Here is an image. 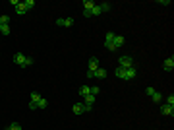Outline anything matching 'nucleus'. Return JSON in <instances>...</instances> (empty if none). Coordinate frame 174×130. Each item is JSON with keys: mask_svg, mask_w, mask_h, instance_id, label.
Instances as JSON below:
<instances>
[{"mask_svg": "<svg viewBox=\"0 0 174 130\" xmlns=\"http://www.w3.org/2000/svg\"><path fill=\"white\" fill-rule=\"evenodd\" d=\"M23 6H25V10H33L35 8V0H23Z\"/></svg>", "mask_w": 174, "mask_h": 130, "instance_id": "nucleus-15", "label": "nucleus"}, {"mask_svg": "<svg viewBox=\"0 0 174 130\" xmlns=\"http://www.w3.org/2000/svg\"><path fill=\"white\" fill-rule=\"evenodd\" d=\"M29 109H31V111H35V109H39V107H37V103H33V101H29Z\"/></svg>", "mask_w": 174, "mask_h": 130, "instance_id": "nucleus-29", "label": "nucleus"}, {"mask_svg": "<svg viewBox=\"0 0 174 130\" xmlns=\"http://www.w3.org/2000/svg\"><path fill=\"white\" fill-rule=\"evenodd\" d=\"M10 23V16H2L0 18V25H8Z\"/></svg>", "mask_w": 174, "mask_h": 130, "instance_id": "nucleus-22", "label": "nucleus"}, {"mask_svg": "<svg viewBox=\"0 0 174 130\" xmlns=\"http://www.w3.org/2000/svg\"><path fill=\"white\" fill-rule=\"evenodd\" d=\"M25 58H27V56L23 55V52H16V55H14V62L18 64V66H23V62H25Z\"/></svg>", "mask_w": 174, "mask_h": 130, "instance_id": "nucleus-4", "label": "nucleus"}, {"mask_svg": "<svg viewBox=\"0 0 174 130\" xmlns=\"http://www.w3.org/2000/svg\"><path fill=\"white\" fill-rule=\"evenodd\" d=\"M151 99H153V103H161V101H163V95H161L159 91H155V93L151 95Z\"/></svg>", "mask_w": 174, "mask_h": 130, "instance_id": "nucleus-16", "label": "nucleus"}, {"mask_svg": "<svg viewBox=\"0 0 174 130\" xmlns=\"http://www.w3.org/2000/svg\"><path fill=\"white\" fill-rule=\"evenodd\" d=\"M120 66L122 68H132L134 66V58H132V56H128V55H124V56H120Z\"/></svg>", "mask_w": 174, "mask_h": 130, "instance_id": "nucleus-1", "label": "nucleus"}, {"mask_svg": "<svg viewBox=\"0 0 174 130\" xmlns=\"http://www.w3.org/2000/svg\"><path fill=\"white\" fill-rule=\"evenodd\" d=\"M135 74H138V68H135V66L126 68V76H124V80H128V82H130V80L135 78Z\"/></svg>", "mask_w": 174, "mask_h": 130, "instance_id": "nucleus-3", "label": "nucleus"}, {"mask_svg": "<svg viewBox=\"0 0 174 130\" xmlns=\"http://www.w3.org/2000/svg\"><path fill=\"white\" fill-rule=\"evenodd\" d=\"M31 64H33V58H29V56H27V58H25V62H23V68L31 66Z\"/></svg>", "mask_w": 174, "mask_h": 130, "instance_id": "nucleus-27", "label": "nucleus"}, {"mask_svg": "<svg viewBox=\"0 0 174 130\" xmlns=\"http://www.w3.org/2000/svg\"><path fill=\"white\" fill-rule=\"evenodd\" d=\"M0 33H2V35H10V25H0Z\"/></svg>", "mask_w": 174, "mask_h": 130, "instance_id": "nucleus-20", "label": "nucleus"}, {"mask_svg": "<svg viewBox=\"0 0 174 130\" xmlns=\"http://www.w3.org/2000/svg\"><path fill=\"white\" fill-rule=\"evenodd\" d=\"M161 113H163V115H168V117H174V107H170V105L164 103L163 107H161Z\"/></svg>", "mask_w": 174, "mask_h": 130, "instance_id": "nucleus-5", "label": "nucleus"}, {"mask_svg": "<svg viewBox=\"0 0 174 130\" xmlns=\"http://www.w3.org/2000/svg\"><path fill=\"white\" fill-rule=\"evenodd\" d=\"M89 93H91V87L89 86H81L80 87V97H81V99H83L85 95H89Z\"/></svg>", "mask_w": 174, "mask_h": 130, "instance_id": "nucleus-11", "label": "nucleus"}, {"mask_svg": "<svg viewBox=\"0 0 174 130\" xmlns=\"http://www.w3.org/2000/svg\"><path fill=\"white\" fill-rule=\"evenodd\" d=\"M114 74H116V78L124 80V76H126V68H122V66H120V68H116V70H114Z\"/></svg>", "mask_w": 174, "mask_h": 130, "instance_id": "nucleus-12", "label": "nucleus"}, {"mask_svg": "<svg viewBox=\"0 0 174 130\" xmlns=\"http://www.w3.org/2000/svg\"><path fill=\"white\" fill-rule=\"evenodd\" d=\"M10 128H12V130H22V124H19V123H12Z\"/></svg>", "mask_w": 174, "mask_h": 130, "instance_id": "nucleus-25", "label": "nucleus"}, {"mask_svg": "<svg viewBox=\"0 0 174 130\" xmlns=\"http://www.w3.org/2000/svg\"><path fill=\"white\" fill-rule=\"evenodd\" d=\"M41 99H43V97H41V93H37V91L31 93V101H33V103H39Z\"/></svg>", "mask_w": 174, "mask_h": 130, "instance_id": "nucleus-18", "label": "nucleus"}, {"mask_svg": "<svg viewBox=\"0 0 174 130\" xmlns=\"http://www.w3.org/2000/svg\"><path fill=\"white\" fill-rule=\"evenodd\" d=\"M99 93H101V87H97V86H95V87H91V95H95V97H97Z\"/></svg>", "mask_w": 174, "mask_h": 130, "instance_id": "nucleus-24", "label": "nucleus"}, {"mask_svg": "<svg viewBox=\"0 0 174 130\" xmlns=\"http://www.w3.org/2000/svg\"><path fill=\"white\" fill-rule=\"evenodd\" d=\"M72 111L76 113V115H81V113H85V105H83V103H76V105L72 107Z\"/></svg>", "mask_w": 174, "mask_h": 130, "instance_id": "nucleus-9", "label": "nucleus"}, {"mask_svg": "<svg viewBox=\"0 0 174 130\" xmlns=\"http://www.w3.org/2000/svg\"><path fill=\"white\" fill-rule=\"evenodd\" d=\"M167 105H170V107H174V95H168V97H167Z\"/></svg>", "mask_w": 174, "mask_h": 130, "instance_id": "nucleus-26", "label": "nucleus"}, {"mask_svg": "<svg viewBox=\"0 0 174 130\" xmlns=\"http://www.w3.org/2000/svg\"><path fill=\"white\" fill-rule=\"evenodd\" d=\"M56 25L58 27H72L74 25V18H64V19H56Z\"/></svg>", "mask_w": 174, "mask_h": 130, "instance_id": "nucleus-2", "label": "nucleus"}, {"mask_svg": "<svg viewBox=\"0 0 174 130\" xmlns=\"http://www.w3.org/2000/svg\"><path fill=\"white\" fill-rule=\"evenodd\" d=\"M103 12H101V8H99V4H95V8L91 10V16H101Z\"/></svg>", "mask_w": 174, "mask_h": 130, "instance_id": "nucleus-19", "label": "nucleus"}, {"mask_svg": "<svg viewBox=\"0 0 174 130\" xmlns=\"http://www.w3.org/2000/svg\"><path fill=\"white\" fill-rule=\"evenodd\" d=\"M145 93H147V95H149V97H151V95H153V93H155V89H153V87H145Z\"/></svg>", "mask_w": 174, "mask_h": 130, "instance_id": "nucleus-28", "label": "nucleus"}, {"mask_svg": "<svg viewBox=\"0 0 174 130\" xmlns=\"http://www.w3.org/2000/svg\"><path fill=\"white\" fill-rule=\"evenodd\" d=\"M112 45L116 47V51H118V49L124 45V37H122V35H116V37H114V41H112Z\"/></svg>", "mask_w": 174, "mask_h": 130, "instance_id": "nucleus-10", "label": "nucleus"}, {"mask_svg": "<svg viewBox=\"0 0 174 130\" xmlns=\"http://www.w3.org/2000/svg\"><path fill=\"white\" fill-rule=\"evenodd\" d=\"M163 68H164V70H167V72L174 70V58H172V56H170V58H167V60H164V62H163Z\"/></svg>", "mask_w": 174, "mask_h": 130, "instance_id": "nucleus-6", "label": "nucleus"}, {"mask_svg": "<svg viewBox=\"0 0 174 130\" xmlns=\"http://www.w3.org/2000/svg\"><path fill=\"white\" fill-rule=\"evenodd\" d=\"M6 130H12V128H10V126H8V128H6Z\"/></svg>", "mask_w": 174, "mask_h": 130, "instance_id": "nucleus-30", "label": "nucleus"}, {"mask_svg": "<svg viewBox=\"0 0 174 130\" xmlns=\"http://www.w3.org/2000/svg\"><path fill=\"white\" fill-rule=\"evenodd\" d=\"M93 8H95V2H91V0H83V10L91 12Z\"/></svg>", "mask_w": 174, "mask_h": 130, "instance_id": "nucleus-14", "label": "nucleus"}, {"mask_svg": "<svg viewBox=\"0 0 174 130\" xmlns=\"http://www.w3.org/2000/svg\"><path fill=\"white\" fill-rule=\"evenodd\" d=\"M97 68H99V58H97V56H91V58H89V70L95 72Z\"/></svg>", "mask_w": 174, "mask_h": 130, "instance_id": "nucleus-8", "label": "nucleus"}, {"mask_svg": "<svg viewBox=\"0 0 174 130\" xmlns=\"http://www.w3.org/2000/svg\"><path fill=\"white\" fill-rule=\"evenodd\" d=\"M114 37H116V33H112V31H109V33H106V39H105V45L112 43V41H114Z\"/></svg>", "mask_w": 174, "mask_h": 130, "instance_id": "nucleus-17", "label": "nucleus"}, {"mask_svg": "<svg viewBox=\"0 0 174 130\" xmlns=\"http://www.w3.org/2000/svg\"><path fill=\"white\" fill-rule=\"evenodd\" d=\"M99 8H101V12H109L110 10V4L109 2H103V4H99Z\"/></svg>", "mask_w": 174, "mask_h": 130, "instance_id": "nucleus-21", "label": "nucleus"}, {"mask_svg": "<svg viewBox=\"0 0 174 130\" xmlns=\"http://www.w3.org/2000/svg\"><path fill=\"white\" fill-rule=\"evenodd\" d=\"M93 78L105 80V78H106V70H105V68H97V70H95V74H93Z\"/></svg>", "mask_w": 174, "mask_h": 130, "instance_id": "nucleus-7", "label": "nucleus"}, {"mask_svg": "<svg viewBox=\"0 0 174 130\" xmlns=\"http://www.w3.org/2000/svg\"><path fill=\"white\" fill-rule=\"evenodd\" d=\"M47 105H48V103H47V99H41L39 103H37V107H39V109H47Z\"/></svg>", "mask_w": 174, "mask_h": 130, "instance_id": "nucleus-23", "label": "nucleus"}, {"mask_svg": "<svg viewBox=\"0 0 174 130\" xmlns=\"http://www.w3.org/2000/svg\"><path fill=\"white\" fill-rule=\"evenodd\" d=\"M25 6H23V2H19L18 4V6H16V14H18V16H23V14H25Z\"/></svg>", "mask_w": 174, "mask_h": 130, "instance_id": "nucleus-13", "label": "nucleus"}]
</instances>
